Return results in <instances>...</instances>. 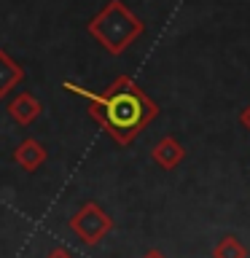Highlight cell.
<instances>
[{
    "mask_svg": "<svg viewBox=\"0 0 250 258\" xmlns=\"http://www.w3.org/2000/svg\"><path fill=\"white\" fill-rule=\"evenodd\" d=\"M143 258H167L164 253H159V250H148V253H145Z\"/></svg>",
    "mask_w": 250,
    "mask_h": 258,
    "instance_id": "11",
    "label": "cell"
},
{
    "mask_svg": "<svg viewBox=\"0 0 250 258\" xmlns=\"http://www.w3.org/2000/svg\"><path fill=\"white\" fill-rule=\"evenodd\" d=\"M46 258H73V255H70L65 247H56V250H51V253H48Z\"/></svg>",
    "mask_w": 250,
    "mask_h": 258,
    "instance_id": "10",
    "label": "cell"
},
{
    "mask_svg": "<svg viewBox=\"0 0 250 258\" xmlns=\"http://www.w3.org/2000/svg\"><path fill=\"white\" fill-rule=\"evenodd\" d=\"M14 161L24 169V172H35V169H40L46 161V148L38 140L27 137V140H22L14 148Z\"/></svg>",
    "mask_w": 250,
    "mask_h": 258,
    "instance_id": "5",
    "label": "cell"
},
{
    "mask_svg": "<svg viewBox=\"0 0 250 258\" xmlns=\"http://www.w3.org/2000/svg\"><path fill=\"white\" fill-rule=\"evenodd\" d=\"M70 229L73 234L86 242V245H97L105 234L113 229V218L105 213L100 205H94V202H84V205L78 207V213L70 218Z\"/></svg>",
    "mask_w": 250,
    "mask_h": 258,
    "instance_id": "3",
    "label": "cell"
},
{
    "mask_svg": "<svg viewBox=\"0 0 250 258\" xmlns=\"http://www.w3.org/2000/svg\"><path fill=\"white\" fill-rule=\"evenodd\" d=\"M8 113H11V118H14L19 126H30L32 121L40 118V113H43V105H40V100H38L35 94L19 92L11 102H8Z\"/></svg>",
    "mask_w": 250,
    "mask_h": 258,
    "instance_id": "4",
    "label": "cell"
},
{
    "mask_svg": "<svg viewBox=\"0 0 250 258\" xmlns=\"http://www.w3.org/2000/svg\"><path fill=\"white\" fill-rule=\"evenodd\" d=\"M62 89L84 97L89 102V116L108 132V137L116 145H129L159 116V105L129 76H118L102 92H89V89L73 84V81H65Z\"/></svg>",
    "mask_w": 250,
    "mask_h": 258,
    "instance_id": "1",
    "label": "cell"
},
{
    "mask_svg": "<svg viewBox=\"0 0 250 258\" xmlns=\"http://www.w3.org/2000/svg\"><path fill=\"white\" fill-rule=\"evenodd\" d=\"M22 78H24V68L14 59V56H8V51L0 48V100L8 97V92H11Z\"/></svg>",
    "mask_w": 250,
    "mask_h": 258,
    "instance_id": "7",
    "label": "cell"
},
{
    "mask_svg": "<svg viewBox=\"0 0 250 258\" xmlns=\"http://www.w3.org/2000/svg\"><path fill=\"white\" fill-rule=\"evenodd\" d=\"M239 121H242V126H245L247 132H250V105H247V108L239 113Z\"/></svg>",
    "mask_w": 250,
    "mask_h": 258,
    "instance_id": "9",
    "label": "cell"
},
{
    "mask_svg": "<svg viewBox=\"0 0 250 258\" xmlns=\"http://www.w3.org/2000/svg\"><path fill=\"white\" fill-rule=\"evenodd\" d=\"M183 156H185V148L169 135L161 137V140L151 148V159L156 161L161 169H175L183 161Z\"/></svg>",
    "mask_w": 250,
    "mask_h": 258,
    "instance_id": "6",
    "label": "cell"
},
{
    "mask_svg": "<svg viewBox=\"0 0 250 258\" xmlns=\"http://www.w3.org/2000/svg\"><path fill=\"white\" fill-rule=\"evenodd\" d=\"M86 30L108 54L118 56L143 35L145 24L137 14L129 11L124 0H108V3L89 19Z\"/></svg>",
    "mask_w": 250,
    "mask_h": 258,
    "instance_id": "2",
    "label": "cell"
},
{
    "mask_svg": "<svg viewBox=\"0 0 250 258\" xmlns=\"http://www.w3.org/2000/svg\"><path fill=\"white\" fill-rule=\"evenodd\" d=\"M213 258H247V247L234 234H229L213 247Z\"/></svg>",
    "mask_w": 250,
    "mask_h": 258,
    "instance_id": "8",
    "label": "cell"
}]
</instances>
